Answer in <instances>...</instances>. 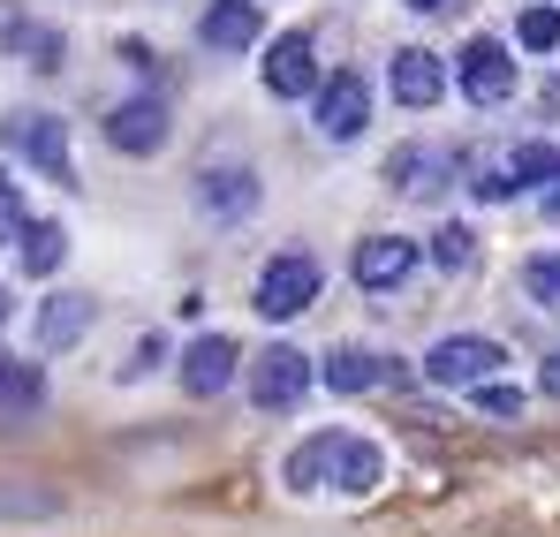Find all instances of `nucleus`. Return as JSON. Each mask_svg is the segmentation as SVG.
Returning a JSON list of instances; mask_svg holds the SVG:
<instances>
[{
  "label": "nucleus",
  "mask_w": 560,
  "mask_h": 537,
  "mask_svg": "<svg viewBox=\"0 0 560 537\" xmlns=\"http://www.w3.org/2000/svg\"><path fill=\"white\" fill-rule=\"evenodd\" d=\"M386 477V454L357 432H311L303 447L288 454V492H341V500H364Z\"/></svg>",
  "instance_id": "1"
},
{
  "label": "nucleus",
  "mask_w": 560,
  "mask_h": 537,
  "mask_svg": "<svg viewBox=\"0 0 560 537\" xmlns=\"http://www.w3.org/2000/svg\"><path fill=\"white\" fill-rule=\"evenodd\" d=\"M318 288H326V272H318L311 250H280L273 266L258 272V318H273V326L303 318V311L318 303Z\"/></svg>",
  "instance_id": "2"
},
{
  "label": "nucleus",
  "mask_w": 560,
  "mask_h": 537,
  "mask_svg": "<svg viewBox=\"0 0 560 537\" xmlns=\"http://www.w3.org/2000/svg\"><path fill=\"white\" fill-rule=\"evenodd\" d=\"M500 363H508V349L492 334H447L424 349V378L432 386H485V378H500Z\"/></svg>",
  "instance_id": "3"
},
{
  "label": "nucleus",
  "mask_w": 560,
  "mask_h": 537,
  "mask_svg": "<svg viewBox=\"0 0 560 537\" xmlns=\"http://www.w3.org/2000/svg\"><path fill=\"white\" fill-rule=\"evenodd\" d=\"M311 378H318L311 357H303V349H288V341H273V349H258V357H250V378H243V386H250V401H258L266 417H280V409H295V401L311 394Z\"/></svg>",
  "instance_id": "4"
},
{
  "label": "nucleus",
  "mask_w": 560,
  "mask_h": 537,
  "mask_svg": "<svg viewBox=\"0 0 560 537\" xmlns=\"http://www.w3.org/2000/svg\"><path fill=\"white\" fill-rule=\"evenodd\" d=\"M455 84H463V98H477V106L515 98V54H508L500 38H469L463 54H455Z\"/></svg>",
  "instance_id": "5"
},
{
  "label": "nucleus",
  "mask_w": 560,
  "mask_h": 537,
  "mask_svg": "<svg viewBox=\"0 0 560 537\" xmlns=\"http://www.w3.org/2000/svg\"><path fill=\"white\" fill-rule=\"evenodd\" d=\"M364 121H372V84H364L357 69H334V77L318 84V129H326L334 144H349V137H364Z\"/></svg>",
  "instance_id": "6"
},
{
  "label": "nucleus",
  "mask_w": 560,
  "mask_h": 537,
  "mask_svg": "<svg viewBox=\"0 0 560 537\" xmlns=\"http://www.w3.org/2000/svg\"><path fill=\"white\" fill-rule=\"evenodd\" d=\"M235 371H243V349H235L228 334H197V341L183 349V394L212 401V394L235 386Z\"/></svg>",
  "instance_id": "7"
},
{
  "label": "nucleus",
  "mask_w": 560,
  "mask_h": 537,
  "mask_svg": "<svg viewBox=\"0 0 560 537\" xmlns=\"http://www.w3.org/2000/svg\"><path fill=\"white\" fill-rule=\"evenodd\" d=\"M38 175H69V129H61V114H8V129H0Z\"/></svg>",
  "instance_id": "8"
},
{
  "label": "nucleus",
  "mask_w": 560,
  "mask_h": 537,
  "mask_svg": "<svg viewBox=\"0 0 560 537\" xmlns=\"http://www.w3.org/2000/svg\"><path fill=\"white\" fill-rule=\"evenodd\" d=\"M349 272H357V288L386 295V288H401V280L417 272V243H409V235H364L357 258H349Z\"/></svg>",
  "instance_id": "9"
},
{
  "label": "nucleus",
  "mask_w": 560,
  "mask_h": 537,
  "mask_svg": "<svg viewBox=\"0 0 560 537\" xmlns=\"http://www.w3.org/2000/svg\"><path fill=\"white\" fill-rule=\"evenodd\" d=\"M386 84H394V98H401L409 114H424V106H440V91H447V61L424 54V46H401L394 69H386Z\"/></svg>",
  "instance_id": "10"
},
{
  "label": "nucleus",
  "mask_w": 560,
  "mask_h": 537,
  "mask_svg": "<svg viewBox=\"0 0 560 537\" xmlns=\"http://www.w3.org/2000/svg\"><path fill=\"white\" fill-rule=\"evenodd\" d=\"M106 144L114 152H160L167 144V106L160 98H121L106 114Z\"/></svg>",
  "instance_id": "11"
},
{
  "label": "nucleus",
  "mask_w": 560,
  "mask_h": 537,
  "mask_svg": "<svg viewBox=\"0 0 560 537\" xmlns=\"http://www.w3.org/2000/svg\"><path fill=\"white\" fill-rule=\"evenodd\" d=\"M266 91H273V98H303V91H318V54H311L303 31H280V38H273V54H266Z\"/></svg>",
  "instance_id": "12"
},
{
  "label": "nucleus",
  "mask_w": 560,
  "mask_h": 537,
  "mask_svg": "<svg viewBox=\"0 0 560 537\" xmlns=\"http://www.w3.org/2000/svg\"><path fill=\"white\" fill-rule=\"evenodd\" d=\"M197 31H205V46H212V54H243V46H258V38H266V15H258V0H212Z\"/></svg>",
  "instance_id": "13"
},
{
  "label": "nucleus",
  "mask_w": 560,
  "mask_h": 537,
  "mask_svg": "<svg viewBox=\"0 0 560 537\" xmlns=\"http://www.w3.org/2000/svg\"><path fill=\"white\" fill-rule=\"evenodd\" d=\"M197 205L212 220H250L258 212V175L250 167H205L197 175Z\"/></svg>",
  "instance_id": "14"
},
{
  "label": "nucleus",
  "mask_w": 560,
  "mask_h": 537,
  "mask_svg": "<svg viewBox=\"0 0 560 537\" xmlns=\"http://www.w3.org/2000/svg\"><path fill=\"white\" fill-rule=\"evenodd\" d=\"M318 378H326L334 394H372L378 378H386V357H378V349H334Z\"/></svg>",
  "instance_id": "15"
},
{
  "label": "nucleus",
  "mask_w": 560,
  "mask_h": 537,
  "mask_svg": "<svg viewBox=\"0 0 560 537\" xmlns=\"http://www.w3.org/2000/svg\"><path fill=\"white\" fill-rule=\"evenodd\" d=\"M38 401H46V378H38L23 357H8V349H0V417H31Z\"/></svg>",
  "instance_id": "16"
},
{
  "label": "nucleus",
  "mask_w": 560,
  "mask_h": 537,
  "mask_svg": "<svg viewBox=\"0 0 560 537\" xmlns=\"http://www.w3.org/2000/svg\"><path fill=\"white\" fill-rule=\"evenodd\" d=\"M84 326H92V303H84V295H54V303L38 311V341H46V349H69Z\"/></svg>",
  "instance_id": "17"
},
{
  "label": "nucleus",
  "mask_w": 560,
  "mask_h": 537,
  "mask_svg": "<svg viewBox=\"0 0 560 537\" xmlns=\"http://www.w3.org/2000/svg\"><path fill=\"white\" fill-rule=\"evenodd\" d=\"M61 258H69V235H61V220H31V227H23V272H38V280H46V272L61 266Z\"/></svg>",
  "instance_id": "18"
},
{
  "label": "nucleus",
  "mask_w": 560,
  "mask_h": 537,
  "mask_svg": "<svg viewBox=\"0 0 560 537\" xmlns=\"http://www.w3.org/2000/svg\"><path fill=\"white\" fill-rule=\"evenodd\" d=\"M508 182H515V189H553V182H560V152H553V144H515Z\"/></svg>",
  "instance_id": "19"
},
{
  "label": "nucleus",
  "mask_w": 560,
  "mask_h": 537,
  "mask_svg": "<svg viewBox=\"0 0 560 537\" xmlns=\"http://www.w3.org/2000/svg\"><path fill=\"white\" fill-rule=\"evenodd\" d=\"M432 266H440V272H469V266H477V235H469L463 220H447V227L432 235Z\"/></svg>",
  "instance_id": "20"
},
{
  "label": "nucleus",
  "mask_w": 560,
  "mask_h": 537,
  "mask_svg": "<svg viewBox=\"0 0 560 537\" xmlns=\"http://www.w3.org/2000/svg\"><path fill=\"white\" fill-rule=\"evenodd\" d=\"M515 38H523L530 54H553V46H560V8H553V0H538V8H523V23H515Z\"/></svg>",
  "instance_id": "21"
},
{
  "label": "nucleus",
  "mask_w": 560,
  "mask_h": 537,
  "mask_svg": "<svg viewBox=\"0 0 560 537\" xmlns=\"http://www.w3.org/2000/svg\"><path fill=\"white\" fill-rule=\"evenodd\" d=\"M477 394V409L492 417V424H515L523 417V386H500V378H485V386H469Z\"/></svg>",
  "instance_id": "22"
},
{
  "label": "nucleus",
  "mask_w": 560,
  "mask_h": 537,
  "mask_svg": "<svg viewBox=\"0 0 560 537\" xmlns=\"http://www.w3.org/2000/svg\"><path fill=\"white\" fill-rule=\"evenodd\" d=\"M523 295H530V303H560V250H546V258L523 266Z\"/></svg>",
  "instance_id": "23"
},
{
  "label": "nucleus",
  "mask_w": 560,
  "mask_h": 537,
  "mask_svg": "<svg viewBox=\"0 0 560 537\" xmlns=\"http://www.w3.org/2000/svg\"><path fill=\"white\" fill-rule=\"evenodd\" d=\"M386 175H394V189H432V152H417V144H409V152H394V160H386Z\"/></svg>",
  "instance_id": "24"
},
{
  "label": "nucleus",
  "mask_w": 560,
  "mask_h": 537,
  "mask_svg": "<svg viewBox=\"0 0 560 537\" xmlns=\"http://www.w3.org/2000/svg\"><path fill=\"white\" fill-rule=\"evenodd\" d=\"M23 227H31V220H23V197H15V182L0 175V243H15Z\"/></svg>",
  "instance_id": "25"
},
{
  "label": "nucleus",
  "mask_w": 560,
  "mask_h": 537,
  "mask_svg": "<svg viewBox=\"0 0 560 537\" xmlns=\"http://www.w3.org/2000/svg\"><path fill=\"white\" fill-rule=\"evenodd\" d=\"M538 386H546V394H560V349L546 357V371H538Z\"/></svg>",
  "instance_id": "26"
},
{
  "label": "nucleus",
  "mask_w": 560,
  "mask_h": 537,
  "mask_svg": "<svg viewBox=\"0 0 560 537\" xmlns=\"http://www.w3.org/2000/svg\"><path fill=\"white\" fill-rule=\"evenodd\" d=\"M546 212H553V220H560V182H553V189H546Z\"/></svg>",
  "instance_id": "27"
},
{
  "label": "nucleus",
  "mask_w": 560,
  "mask_h": 537,
  "mask_svg": "<svg viewBox=\"0 0 560 537\" xmlns=\"http://www.w3.org/2000/svg\"><path fill=\"white\" fill-rule=\"evenodd\" d=\"M409 8H417V15H432V8H447V0H409Z\"/></svg>",
  "instance_id": "28"
},
{
  "label": "nucleus",
  "mask_w": 560,
  "mask_h": 537,
  "mask_svg": "<svg viewBox=\"0 0 560 537\" xmlns=\"http://www.w3.org/2000/svg\"><path fill=\"white\" fill-rule=\"evenodd\" d=\"M0 326H8V288H0Z\"/></svg>",
  "instance_id": "29"
}]
</instances>
